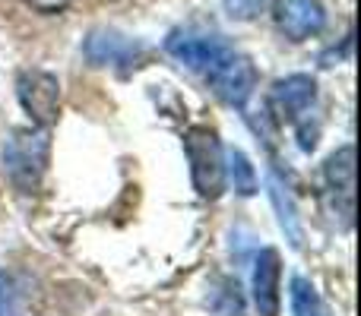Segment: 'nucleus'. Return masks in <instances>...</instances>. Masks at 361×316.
<instances>
[{
	"instance_id": "nucleus-1",
	"label": "nucleus",
	"mask_w": 361,
	"mask_h": 316,
	"mask_svg": "<svg viewBox=\"0 0 361 316\" xmlns=\"http://www.w3.org/2000/svg\"><path fill=\"white\" fill-rule=\"evenodd\" d=\"M51 158V137L44 127H19L4 143V174L19 193H32L42 184Z\"/></svg>"
},
{
	"instance_id": "nucleus-2",
	"label": "nucleus",
	"mask_w": 361,
	"mask_h": 316,
	"mask_svg": "<svg viewBox=\"0 0 361 316\" xmlns=\"http://www.w3.org/2000/svg\"><path fill=\"white\" fill-rule=\"evenodd\" d=\"M184 152L190 161V180L200 199H219L225 193V152L212 127H190L184 133Z\"/></svg>"
},
{
	"instance_id": "nucleus-3",
	"label": "nucleus",
	"mask_w": 361,
	"mask_h": 316,
	"mask_svg": "<svg viewBox=\"0 0 361 316\" xmlns=\"http://www.w3.org/2000/svg\"><path fill=\"white\" fill-rule=\"evenodd\" d=\"M203 80L209 82L212 92H216L225 105L244 108L257 89V67L247 54H241V51H235L228 44V48L222 51V57L203 73Z\"/></svg>"
},
{
	"instance_id": "nucleus-4",
	"label": "nucleus",
	"mask_w": 361,
	"mask_h": 316,
	"mask_svg": "<svg viewBox=\"0 0 361 316\" xmlns=\"http://www.w3.org/2000/svg\"><path fill=\"white\" fill-rule=\"evenodd\" d=\"M16 95L23 111L32 118L35 127L48 130L61 118V82L48 70H23L16 80Z\"/></svg>"
},
{
	"instance_id": "nucleus-5",
	"label": "nucleus",
	"mask_w": 361,
	"mask_h": 316,
	"mask_svg": "<svg viewBox=\"0 0 361 316\" xmlns=\"http://www.w3.org/2000/svg\"><path fill=\"white\" fill-rule=\"evenodd\" d=\"M225 48H228V42H222V35H209V32L197 29H175L165 38V51L200 76L222 57Z\"/></svg>"
},
{
	"instance_id": "nucleus-6",
	"label": "nucleus",
	"mask_w": 361,
	"mask_h": 316,
	"mask_svg": "<svg viewBox=\"0 0 361 316\" xmlns=\"http://www.w3.org/2000/svg\"><path fill=\"white\" fill-rule=\"evenodd\" d=\"M273 19L288 42H307L326 25V10L320 0H276Z\"/></svg>"
},
{
	"instance_id": "nucleus-7",
	"label": "nucleus",
	"mask_w": 361,
	"mask_h": 316,
	"mask_svg": "<svg viewBox=\"0 0 361 316\" xmlns=\"http://www.w3.org/2000/svg\"><path fill=\"white\" fill-rule=\"evenodd\" d=\"M82 51H86L89 63H95V67H137L140 57H143V44L108 29H95L86 38Z\"/></svg>"
},
{
	"instance_id": "nucleus-8",
	"label": "nucleus",
	"mask_w": 361,
	"mask_h": 316,
	"mask_svg": "<svg viewBox=\"0 0 361 316\" xmlns=\"http://www.w3.org/2000/svg\"><path fill=\"white\" fill-rule=\"evenodd\" d=\"M279 285H282V256L279 250L267 247L254 260V304L260 316H279V304H282Z\"/></svg>"
},
{
	"instance_id": "nucleus-9",
	"label": "nucleus",
	"mask_w": 361,
	"mask_h": 316,
	"mask_svg": "<svg viewBox=\"0 0 361 316\" xmlns=\"http://www.w3.org/2000/svg\"><path fill=\"white\" fill-rule=\"evenodd\" d=\"M317 99V82L305 73H295V76H286L273 86V108L288 120H298L307 108L314 105Z\"/></svg>"
},
{
	"instance_id": "nucleus-10",
	"label": "nucleus",
	"mask_w": 361,
	"mask_h": 316,
	"mask_svg": "<svg viewBox=\"0 0 361 316\" xmlns=\"http://www.w3.org/2000/svg\"><path fill=\"white\" fill-rule=\"evenodd\" d=\"M324 177H326V190L333 196H343L345 203H352V190H355V149L343 146L336 149L324 165Z\"/></svg>"
},
{
	"instance_id": "nucleus-11",
	"label": "nucleus",
	"mask_w": 361,
	"mask_h": 316,
	"mask_svg": "<svg viewBox=\"0 0 361 316\" xmlns=\"http://www.w3.org/2000/svg\"><path fill=\"white\" fill-rule=\"evenodd\" d=\"M269 196H273V206H276V212H279V225L288 234L292 247H301L305 231H301V222H298V209H295V199H292V193H288V187H282L276 174H273V180H269Z\"/></svg>"
},
{
	"instance_id": "nucleus-12",
	"label": "nucleus",
	"mask_w": 361,
	"mask_h": 316,
	"mask_svg": "<svg viewBox=\"0 0 361 316\" xmlns=\"http://www.w3.org/2000/svg\"><path fill=\"white\" fill-rule=\"evenodd\" d=\"M225 180H231L235 193H241V196H254L260 187L254 165L241 149H228V156H225Z\"/></svg>"
},
{
	"instance_id": "nucleus-13",
	"label": "nucleus",
	"mask_w": 361,
	"mask_h": 316,
	"mask_svg": "<svg viewBox=\"0 0 361 316\" xmlns=\"http://www.w3.org/2000/svg\"><path fill=\"white\" fill-rule=\"evenodd\" d=\"M206 304L212 307L216 316H244V301H241V288L231 279H216L209 288Z\"/></svg>"
},
{
	"instance_id": "nucleus-14",
	"label": "nucleus",
	"mask_w": 361,
	"mask_h": 316,
	"mask_svg": "<svg viewBox=\"0 0 361 316\" xmlns=\"http://www.w3.org/2000/svg\"><path fill=\"white\" fill-rule=\"evenodd\" d=\"M292 313L295 316H330L324 298L314 288V282H307L305 275H295L292 279Z\"/></svg>"
},
{
	"instance_id": "nucleus-15",
	"label": "nucleus",
	"mask_w": 361,
	"mask_h": 316,
	"mask_svg": "<svg viewBox=\"0 0 361 316\" xmlns=\"http://www.w3.org/2000/svg\"><path fill=\"white\" fill-rule=\"evenodd\" d=\"M225 10H228L231 19H238V23H250V19H257L263 13V6H267V0H222Z\"/></svg>"
},
{
	"instance_id": "nucleus-16",
	"label": "nucleus",
	"mask_w": 361,
	"mask_h": 316,
	"mask_svg": "<svg viewBox=\"0 0 361 316\" xmlns=\"http://www.w3.org/2000/svg\"><path fill=\"white\" fill-rule=\"evenodd\" d=\"M25 6H32L35 13H44V16H51V13H63L73 0H23Z\"/></svg>"
},
{
	"instance_id": "nucleus-17",
	"label": "nucleus",
	"mask_w": 361,
	"mask_h": 316,
	"mask_svg": "<svg viewBox=\"0 0 361 316\" xmlns=\"http://www.w3.org/2000/svg\"><path fill=\"white\" fill-rule=\"evenodd\" d=\"M0 316H6V291H4V282H0Z\"/></svg>"
}]
</instances>
